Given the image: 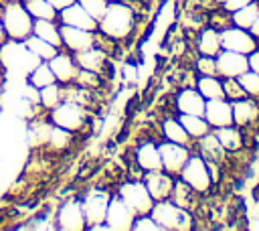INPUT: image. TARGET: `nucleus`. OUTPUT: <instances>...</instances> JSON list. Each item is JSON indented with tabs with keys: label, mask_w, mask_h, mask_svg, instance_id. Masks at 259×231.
<instances>
[{
	"label": "nucleus",
	"mask_w": 259,
	"mask_h": 231,
	"mask_svg": "<svg viewBox=\"0 0 259 231\" xmlns=\"http://www.w3.org/2000/svg\"><path fill=\"white\" fill-rule=\"evenodd\" d=\"M247 59H249V69L255 71V73H259V47L255 51H251L247 55Z\"/></svg>",
	"instance_id": "43"
},
{
	"label": "nucleus",
	"mask_w": 259,
	"mask_h": 231,
	"mask_svg": "<svg viewBox=\"0 0 259 231\" xmlns=\"http://www.w3.org/2000/svg\"><path fill=\"white\" fill-rule=\"evenodd\" d=\"M257 14H259V2H257V0H253L251 4H247V6H243V8L235 10V12H231L233 26H239V28L249 30V28H251V24L255 22Z\"/></svg>",
	"instance_id": "33"
},
{
	"label": "nucleus",
	"mask_w": 259,
	"mask_h": 231,
	"mask_svg": "<svg viewBox=\"0 0 259 231\" xmlns=\"http://www.w3.org/2000/svg\"><path fill=\"white\" fill-rule=\"evenodd\" d=\"M253 0H225L221 6L227 10V12H235V10H239V8H243V6H247V4H251Z\"/></svg>",
	"instance_id": "42"
},
{
	"label": "nucleus",
	"mask_w": 259,
	"mask_h": 231,
	"mask_svg": "<svg viewBox=\"0 0 259 231\" xmlns=\"http://www.w3.org/2000/svg\"><path fill=\"white\" fill-rule=\"evenodd\" d=\"M249 69V59L243 53L223 49L217 55V73L219 77H239Z\"/></svg>",
	"instance_id": "16"
},
{
	"label": "nucleus",
	"mask_w": 259,
	"mask_h": 231,
	"mask_svg": "<svg viewBox=\"0 0 259 231\" xmlns=\"http://www.w3.org/2000/svg\"><path fill=\"white\" fill-rule=\"evenodd\" d=\"M192 152L200 154V156H202L204 160H208V162H219V164H225V162H227V156H229V152L221 146V142H219V138L214 136L212 130H210L208 134H204L202 138L194 140Z\"/></svg>",
	"instance_id": "19"
},
{
	"label": "nucleus",
	"mask_w": 259,
	"mask_h": 231,
	"mask_svg": "<svg viewBox=\"0 0 259 231\" xmlns=\"http://www.w3.org/2000/svg\"><path fill=\"white\" fill-rule=\"evenodd\" d=\"M178 178H182L198 195H206L214 186L212 176H210V170H208V162L200 154H196V152L190 154V158L186 160V164L180 170Z\"/></svg>",
	"instance_id": "4"
},
{
	"label": "nucleus",
	"mask_w": 259,
	"mask_h": 231,
	"mask_svg": "<svg viewBox=\"0 0 259 231\" xmlns=\"http://www.w3.org/2000/svg\"><path fill=\"white\" fill-rule=\"evenodd\" d=\"M0 18L6 30V36L10 41H24L32 34L34 18L26 10V6L20 0H10L0 4Z\"/></svg>",
	"instance_id": "2"
},
{
	"label": "nucleus",
	"mask_w": 259,
	"mask_h": 231,
	"mask_svg": "<svg viewBox=\"0 0 259 231\" xmlns=\"http://www.w3.org/2000/svg\"><path fill=\"white\" fill-rule=\"evenodd\" d=\"M198 197H200V195H198L196 190H192V188H190L182 178H178V176H176L170 199H172L178 207H182V209H186V211L194 213V207L198 205Z\"/></svg>",
	"instance_id": "26"
},
{
	"label": "nucleus",
	"mask_w": 259,
	"mask_h": 231,
	"mask_svg": "<svg viewBox=\"0 0 259 231\" xmlns=\"http://www.w3.org/2000/svg\"><path fill=\"white\" fill-rule=\"evenodd\" d=\"M194 87L198 89V93H200L204 99L225 97V91H223V77H219V75H196Z\"/></svg>",
	"instance_id": "29"
},
{
	"label": "nucleus",
	"mask_w": 259,
	"mask_h": 231,
	"mask_svg": "<svg viewBox=\"0 0 259 231\" xmlns=\"http://www.w3.org/2000/svg\"><path fill=\"white\" fill-rule=\"evenodd\" d=\"M214 136L219 138L221 146L229 152V154H237V152H243L247 148H251V142H249V136L243 128H239L237 124H231V126H223V128H214L212 130Z\"/></svg>",
	"instance_id": "14"
},
{
	"label": "nucleus",
	"mask_w": 259,
	"mask_h": 231,
	"mask_svg": "<svg viewBox=\"0 0 259 231\" xmlns=\"http://www.w3.org/2000/svg\"><path fill=\"white\" fill-rule=\"evenodd\" d=\"M59 20L61 24H69V26H77V28H85V30H97V20H93L79 2H73L69 6H65L63 10H59Z\"/></svg>",
	"instance_id": "22"
},
{
	"label": "nucleus",
	"mask_w": 259,
	"mask_h": 231,
	"mask_svg": "<svg viewBox=\"0 0 259 231\" xmlns=\"http://www.w3.org/2000/svg\"><path fill=\"white\" fill-rule=\"evenodd\" d=\"M6 30H4V24H2V18H0V45H4L6 43Z\"/></svg>",
	"instance_id": "46"
},
{
	"label": "nucleus",
	"mask_w": 259,
	"mask_h": 231,
	"mask_svg": "<svg viewBox=\"0 0 259 231\" xmlns=\"http://www.w3.org/2000/svg\"><path fill=\"white\" fill-rule=\"evenodd\" d=\"M249 30H251V34L259 41V14H257V18H255V22L251 24V28H249Z\"/></svg>",
	"instance_id": "45"
},
{
	"label": "nucleus",
	"mask_w": 259,
	"mask_h": 231,
	"mask_svg": "<svg viewBox=\"0 0 259 231\" xmlns=\"http://www.w3.org/2000/svg\"><path fill=\"white\" fill-rule=\"evenodd\" d=\"M61 38H63V47H67L71 53H79L97 45V30H85V28L61 24Z\"/></svg>",
	"instance_id": "15"
},
{
	"label": "nucleus",
	"mask_w": 259,
	"mask_h": 231,
	"mask_svg": "<svg viewBox=\"0 0 259 231\" xmlns=\"http://www.w3.org/2000/svg\"><path fill=\"white\" fill-rule=\"evenodd\" d=\"M178 120L180 124L184 126V130L188 132V136L192 140H198L202 138L204 134H208L212 128L210 124L204 120V115H192V113H178Z\"/></svg>",
	"instance_id": "30"
},
{
	"label": "nucleus",
	"mask_w": 259,
	"mask_h": 231,
	"mask_svg": "<svg viewBox=\"0 0 259 231\" xmlns=\"http://www.w3.org/2000/svg\"><path fill=\"white\" fill-rule=\"evenodd\" d=\"M160 146V156H162V168L174 176L180 174V170L184 168L186 160L190 158L192 154V148L190 146H184V144H176V142H170V140H164L158 144Z\"/></svg>",
	"instance_id": "9"
},
{
	"label": "nucleus",
	"mask_w": 259,
	"mask_h": 231,
	"mask_svg": "<svg viewBox=\"0 0 259 231\" xmlns=\"http://www.w3.org/2000/svg\"><path fill=\"white\" fill-rule=\"evenodd\" d=\"M57 10H63L65 6H69V4H73V2H77V0H49Z\"/></svg>",
	"instance_id": "44"
},
{
	"label": "nucleus",
	"mask_w": 259,
	"mask_h": 231,
	"mask_svg": "<svg viewBox=\"0 0 259 231\" xmlns=\"http://www.w3.org/2000/svg\"><path fill=\"white\" fill-rule=\"evenodd\" d=\"M61 101H63V87H61L59 81H55V83L45 85V87L38 89V103H40L42 107H47L49 111H51L53 107H57Z\"/></svg>",
	"instance_id": "34"
},
{
	"label": "nucleus",
	"mask_w": 259,
	"mask_h": 231,
	"mask_svg": "<svg viewBox=\"0 0 259 231\" xmlns=\"http://www.w3.org/2000/svg\"><path fill=\"white\" fill-rule=\"evenodd\" d=\"M81 6H83V10L93 18V20H97V24H99V20L103 18V14H105V10H107V0H77Z\"/></svg>",
	"instance_id": "38"
},
{
	"label": "nucleus",
	"mask_w": 259,
	"mask_h": 231,
	"mask_svg": "<svg viewBox=\"0 0 259 231\" xmlns=\"http://www.w3.org/2000/svg\"><path fill=\"white\" fill-rule=\"evenodd\" d=\"M22 4L26 6V10L30 12V16H32L34 20H38V18L57 20V18H59V10H57L49 0H24Z\"/></svg>",
	"instance_id": "32"
},
{
	"label": "nucleus",
	"mask_w": 259,
	"mask_h": 231,
	"mask_svg": "<svg viewBox=\"0 0 259 231\" xmlns=\"http://www.w3.org/2000/svg\"><path fill=\"white\" fill-rule=\"evenodd\" d=\"M257 2H259V0H257Z\"/></svg>",
	"instance_id": "49"
},
{
	"label": "nucleus",
	"mask_w": 259,
	"mask_h": 231,
	"mask_svg": "<svg viewBox=\"0 0 259 231\" xmlns=\"http://www.w3.org/2000/svg\"><path fill=\"white\" fill-rule=\"evenodd\" d=\"M51 122H53V126H59V128H63V130L79 132V130L85 128V124H87L85 105H81V103H77V101L63 99L57 107L51 109Z\"/></svg>",
	"instance_id": "6"
},
{
	"label": "nucleus",
	"mask_w": 259,
	"mask_h": 231,
	"mask_svg": "<svg viewBox=\"0 0 259 231\" xmlns=\"http://www.w3.org/2000/svg\"><path fill=\"white\" fill-rule=\"evenodd\" d=\"M206 99L198 93L196 87H182L174 97V107L178 113H192V115H204Z\"/></svg>",
	"instance_id": "21"
},
{
	"label": "nucleus",
	"mask_w": 259,
	"mask_h": 231,
	"mask_svg": "<svg viewBox=\"0 0 259 231\" xmlns=\"http://www.w3.org/2000/svg\"><path fill=\"white\" fill-rule=\"evenodd\" d=\"M0 57H2V63L10 69H14L16 73H22V75H28L38 63L40 59L30 53V49L24 45V41H14V43H4L0 45Z\"/></svg>",
	"instance_id": "5"
},
{
	"label": "nucleus",
	"mask_w": 259,
	"mask_h": 231,
	"mask_svg": "<svg viewBox=\"0 0 259 231\" xmlns=\"http://www.w3.org/2000/svg\"><path fill=\"white\" fill-rule=\"evenodd\" d=\"M55 223H57V229H63V231H79V229H85L87 227V221H85V213H83L81 201L71 199V201L63 203L61 209L57 211Z\"/></svg>",
	"instance_id": "12"
},
{
	"label": "nucleus",
	"mask_w": 259,
	"mask_h": 231,
	"mask_svg": "<svg viewBox=\"0 0 259 231\" xmlns=\"http://www.w3.org/2000/svg\"><path fill=\"white\" fill-rule=\"evenodd\" d=\"M136 221V213L119 199V197H111L109 205H107V215H105V225L109 231H127L132 229Z\"/></svg>",
	"instance_id": "13"
},
{
	"label": "nucleus",
	"mask_w": 259,
	"mask_h": 231,
	"mask_svg": "<svg viewBox=\"0 0 259 231\" xmlns=\"http://www.w3.org/2000/svg\"><path fill=\"white\" fill-rule=\"evenodd\" d=\"M196 53L198 55H208V57H217L223 51V43H221V30H217L214 26L204 24L198 34H196Z\"/></svg>",
	"instance_id": "23"
},
{
	"label": "nucleus",
	"mask_w": 259,
	"mask_h": 231,
	"mask_svg": "<svg viewBox=\"0 0 259 231\" xmlns=\"http://www.w3.org/2000/svg\"><path fill=\"white\" fill-rule=\"evenodd\" d=\"M142 180L146 182V186H148V190H150V195H152L154 201H164V199H170L176 176L170 174V172H166L162 168V170H150V172H146V176Z\"/></svg>",
	"instance_id": "17"
},
{
	"label": "nucleus",
	"mask_w": 259,
	"mask_h": 231,
	"mask_svg": "<svg viewBox=\"0 0 259 231\" xmlns=\"http://www.w3.org/2000/svg\"><path fill=\"white\" fill-rule=\"evenodd\" d=\"M221 43H223V49L237 51L243 55H249L251 51H255L259 47V41L251 34V30H245L239 26H229V28L221 30Z\"/></svg>",
	"instance_id": "11"
},
{
	"label": "nucleus",
	"mask_w": 259,
	"mask_h": 231,
	"mask_svg": "<svg viewBox=\"0 0 259 231\" xmlns=\"http://www.w3.org/2000/svg\"><path fill=\"white\" fill-rule=\"evenodd\" d=\"M194 73L196 75H219L217 73V57L198 55L194 59Z\"/></svg>",
	"instance_id": "40"
},
{
	"label": "nucleus",
	"mask_w": 259,
	"mask_h": 231,
	"mask_svg": "<svg viewBox=\"0 0 259 231\" xmlns=\"http://www.w3.org/2000/svg\"><path fill=\"white\" fill-rule=\"evenodd\" d=\"M49 67L53 69V73H55V77H57V81H59L61 85L73 83V81L77 79V75H79V65H77V61H75V57H73L71 53L59 51V53L49 61Z\"/></svg>",
	"instance_id": "20"
},
{
	"label": "nucleus",
	"mask_w": 259,
	"mask_h": 231,
	"mask_svg": "<svg viewBox=\"0 0 259 231\" xmlns=\"http://www.w3.org/2000/svg\"><path fill=\"white\" fill-rule=\"evenodd\" d=\"M162 136H164V140H170V142H176V144H184V146H190V148L194 144V140L188 136V132L180 124L178 115L176 118H166L162 122Z\"/></svg>",
	"instance_id": "28"
},
{
	"label": "nucleus",
	"mask_w": 259,
	"mask_h": 231,
	"mask_svg": "<svg viewBox=\"0 0 259 231\" xmlns=\"http://www.w3.org/2000/svg\"><path fill=\"white\" fill-rule=\"evenodd\" d=\"M79 69H85V71H93V73H101L103 67L107 65V55L95 47H89L85 51H79V53H73Z\"/></svg>",
	"instance_id": "25"
},
{
	"label": "nucleus",
	"mask_w": 259,
	"mask_h": 231,
	"mask_svg": "<svg viewBox=\"0 0 259 231\" xmlns=\"http://www.w3.org/2000/svg\"><path fill=\"white\" fill-rule=\"evenodd\" d=\"M150 215L160 225L162 231H188L194 229V213L178 207L172 199L156 201Z\"/></svg>",
	"instance_id": "3"
},
{
	"label": "nucleus",
	"mask_w": 259,
	"mask_h": 231,
	"mask_svg": "<svg viewBox=\"0 0 259 231\" xmlns=\"http://www.w3.org/2000/svg\"><path fill=\"white\" fill-rule=\"evenodd\" d=\"M239 81H241V85H243V89L247 91L249 97L259 99V73L247 69L243 75H239Z\"/></svg>",
	"instance_id": "39"
},
{
	"label": "nucleus",
	"mask_w": 259,
	"mask_h": 231,
	"mask_svg": "<svg viewBox=\"0 0 259 231\" xmlns=\"http://www.w3.org/2000/svg\"><path fill=\"white\" fill-rule=\"evenodd\" d=\"M32 34L40 36L42 41L63 49V38H61V24H57V20H47V18H38L32 24Z\"/></svg>",
	"instance_id": "27"
},
{
	"label": "nucleus",
	"mask_w": 259,
	"mask_h": 231,
	"mask_svg": "<svg viewBox=\"0 0 259 231\" xmlns=\"http://www.w3.org/2000/svg\"><path fill=\"white\" fill-rule=\"evenodd\" d=\"M134 24H136L134 10L125 2L113 0L107 4V10L99 20L97 30H101L111 41H121L130 36V32L134 30Z\"/></svg>",
	"instance_id": "1"
},
{
	"label": "nucleus",
	"mask_w": 259,
	"mask_h": 231,
	"mask_svg": "<svg viewBox=\"0 0 259 231\" xmlns=\"http://www.w3.org/2000/svg\"><path fill=\"white\" fill-rule=\"evenodd\" d=\"M117 197L136 213V215H144V213H150L152 207H154V199L146 186L144 180H130V182H123L119 186V192Z\"/></svg>",
	"instance_id": "7"
},
{
	"label": "nucleus",
	"mask_w": 259,
	"mask_h": 231,
	"mask_svg": "<svg viewBox=\"0 0 259 231\" xmlns=\"http://www.w3.org/2000/svg\"><path fill=\"white\" fill-rule=\"evenodd\" d=\"M134 231H162L160 225L154 221V217L150 213H144V215H136V221L132 225Z\"/></svg>",
	"instance_id": "41"
},
{
	"label": "nucleus",
	"mask_w": 259,
	"mask_h": 231,
	"mask_svg": "<svg viewBox=\"0 0 259 231\" xmlns=\"http://www.w3.org/2000/svg\"><path fill=\"white\" fill-rule=\"evenodd\" d=\"M233 105V124L243 128L247 134H257L259 130V99L255 97H243L237 101H231Z\"/></svg>",
	"instance_id": "8"
},
{
	"label": "nucleus",
	"mask_w": 259,
	"mask_h": 231,
	"mask_svg": "<svg viewBox=\"0 0 259 231\" xmlns=\"http://www.w3.org/2000/svg\"><path fill=\"white\" fill-rule=\"evenodd\" d=\"M47 140H49V144L55 146V148H65V146L71 144V140H73V132L63 130V128H59V126H53V128H49V136H47Z\"/></svg>",
	"instance_id": "37"
},
{
	"label": "nucleus",
	"mask_w": 259,
	"mask_h": 231,
	"mask_svg": "<svg viewBox=\"0 0 259 231\" xmlns=\"http://www.w3.org/2000/svg\"><path fill=\"white\" fill-rule=\"evenodd\" d=\"M136 162L144 172L150 170H162V156H160V146L156 142H142L136 150Z\"/></svg>",
	"instance_id": "24"
},
{
	"label": "nucleus",
	"mask_w": 259,
	"mask_h": 231,
	"mask_svg": "<svg viewBox=\"0 0 259 231\" xmlns=\"http://www.w3.org/2000/svg\"><path fill=\"white\" fill-rule=\"evenodd\" d=\"M28 81H30V85H34L36 89H40V87H45V85L55 83L57 77H55L53 69L49 67V61H40V63L28 73Z\"/></svg>",
	"instance_id": "35"
},
{
	"label": "nucleus",
	"mask_w": 259,
	"mask_h": 231,
	"mask_svg": "<svg viewBox=\"0 0 259 231\" xmlns=\"http://www.w3.org/2000/svg\"><path fill=\"white\" fill-rule=\"evenodd\" d=\"M204 120L210 124V128H223L233 124V105L227 97L206 99L204 105Z\"/></svg>",
	"instance_id": "18"
},
{
	"label": "nucleus",
	"mask_w": 259,
	"mask_h": 231,
	"mask_svg": "<svg viewBox=\"0 0 259 231\" xmlns=\"http://www.w3.org/2000/svg\"><path fill=\"white\" fill-rule=\"evenodd\" d=\"M24 45H26V47L30 49V53H34L40 61H51V59L61 51L59 47H55V45L42 41V38L36 36V34H30L28 38H24Z\"/></svg>",
	"instance_id": "31"
},
{
	"label": "nucleus",
	"mask_w": 259,
	"mask_h": 231,
	"mask_svg": "<svg viewBox=\"0 0 259 231\" xmlns=\"http://www.w3.org/2000/svg\"><path fill=\"white\" fill-rule=\"evenodd\" d=\"M214 2H217V4H223V2H225V0H214Z\"/></svg>",
	"instance_id": "47"
},
{
	"label": "nucleus",
	"mask_w": 259,
	"mask_h": 231,
	"mask_svg": "<svg viewBox=\"0 0 259 231\" xmlns=\"http://www.w3.org/2000/svg\"><path fill=\"white\" fill-rule=\"evenodd\" d=\"M223 91H225V97L229 101H237V99L247 97V91L243 89L239 77H225L223 79Z\"/></svg>",
	"instance_id": "36"
},
{
	"label": "nucleus",
	"mask_w": 259,
	"mask_h": 231,
	"mask_svg": "<svg viewBox=\"0 0 259 231\" xmlns=\"http://www.w3.org/2000/svg\"><path fill=\"white\" fill-rule=\"evenodd\" d=\"M109 195L105 190L93 188L91 192H87L81 199L83 205V213H85V221H87V229L99 223H105V215H107V205H109Z\"/></svg>",
	"instance_id": "10"
},
{
	"label": "nucleus",
	"mask_w": 259,
	"mask_h": 231,
	"mask_svg": "<svg viewBox=\"0 0 259 231\" xmlns=\"http://www.w3.org/2000/svg\"><path fill=\"white\" fill-rule=\"evenodd\" d=\"M107 2H113V0H107Z\"/></svg>",
	"instance_id": "48"
}]
</instances>
